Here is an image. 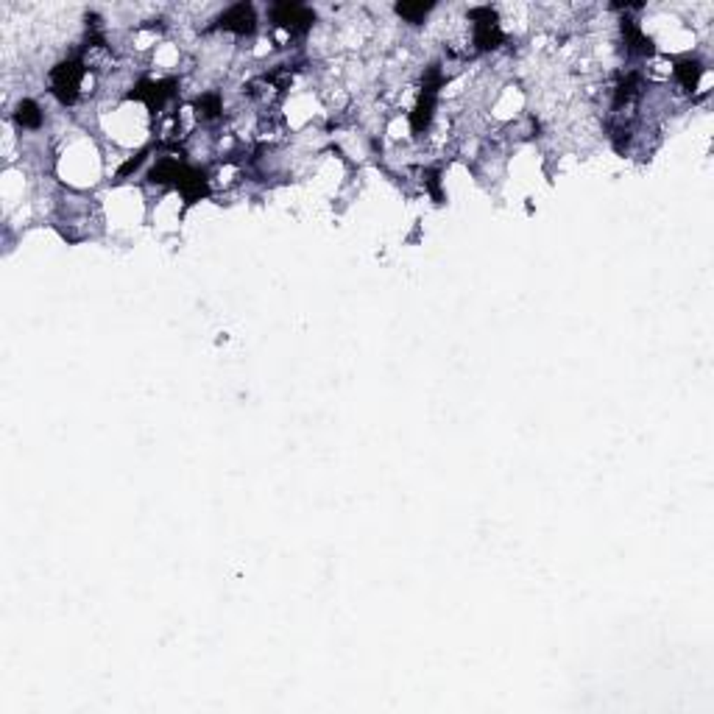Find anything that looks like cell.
Masks as SVG:
<instances>
[{"instance_id":"cell-3","label":"cell","mask_w":714,"mask_h":714,"mask_svg":"<svg viewBox=\"0 0 714 714\" xmlns=\"http://www.w3.org/2000/svg\"><path fill=\"white\" fill-rule=\"evenodd\" d=\"M17 121L23 123V126H28V129H34V126H39V121H42V115H39V109H37V104H31V101H23L20 104V115H17Z\"/></svg>"},{"instance_id":"cell-1","label":"cell","mask_w":714,"mask_h":714,"mask_svg":"<svg viewBox=\"0 0 714 714\" xmlns=\"http://www.w3.org/2000/svg\"><path fill=\"white\" fill-rule=\"evenodd\" d=\"M51 78H54V92H56L65 104H70V101L75 98L78 87H81L84 67L78 65V62H65V65H59L51 73Z\"/></svg>"},{"instance_id":"cell-4","label":"cell","mask_w":714,"mask_h":714,"mask_svg":"<svg viewBox=\"0 0 714 714\" xmlns=\"http://www.w3.org/2000/svg\"><path fill=\"white\" fill-rule=\"evenodd\" d=\"M402 17H407V20H419V17H424L427 11H430V6H399L396 8Z\"/></svg>"},{"instance_id":"cell-2","label":"cell","mask_w":714,"mask_h":714,"mask_svg":"<svg viewBox=\"0 0 714 714\" xmlns=\"http://www.w3.org/2000/svg\"><path fill=\"white\" fill-rule=\"evenodd\" d=\"M221 28L235 31V34H246V31H252V28H254V11H252V6H249V3H238V6H232V8L221 17Z\"/></svg>"}]
</instances>
